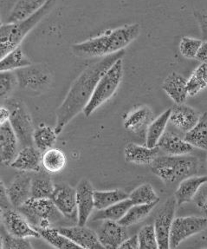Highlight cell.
<instances>
[{
    "label": "cell",
    "mask_w": 207,
    "mask_h": 249,
    "mask_svg": "<svg viewBox=\"0 0 207 249\" xmlns=\"http://www.w3.org/2000/svg\"><path fill=\"white\" fill-rule=\"evenodd\" d=\"M207 229L206 216L175 217L170 233V249H176L182 241Z\"/></svg>",
    "instance_id": "8"
},
{
    "label": "cell",
    "mask_w": 207,
    "mask_h": 249,
    "mask_svg": "<svg viewBox=\"0 0 207 249\" xmlns=\"http://www.w3.org/2000/svg\"><path fill=\"white\" fill-rule=\"evenodd\" d=\"M177 201L175 197H169L160 207L155 219V229L159 249H170V233L172 221L175 218Z\"/></svg>",
    "instance_id": "9"
},
{
    "label": "cell",
    "mask_w": 207,
    "mask_h": 249,
    "mask_svg": "<svg viewBox=\"0 0 207 249\" xmlns=\"http://www.w3.org/2000/svg\"><path fill=\"white\" fill-rule=\"evenodd\" d=\"M1 249H32L33 246L27 238H20L9 233L1 224Z\"/></svg>",
    "instance_id": "37"
},
{
    "label": "cell",
    "mask_w": 207,
    "mask_h": 249,
    "mask_svg": "<svg viewBox=\"0 0 207 249\" xmlns=\"http://www.w3.org/2000/svg\"></svg>",
    "instance_id": "47"
},
{
    "label": "cell",
    "mask_w": 207,
    "mask_h": 249,
    "mask_svg": "<svg viewBox=\"0 0 207 249\" xmlns=\"http://www.w3.org/2000/svg\"><path fill=\"white\" fill-rule=\"evenodd\" d=\"M17 209L36 229H51L52 223L59 221L63 215L52 199L30 198Z\"/></svg>",
    "instance_id": "5"
},
{
    "label": "cell",
    "mask_w": 207,
    "mask_h": 249,
    "mask_svg": "<svg viewBox=\"0 0 207 249\" xmlns=\"http://www.w3.org/2000/svg\"><path fill=\"white\" fill-rule=\"evenodd\" d=\"M159 147L155 146L154 148H149L147 145L128 143L124 148V157L125 160L129 163L136 165H151L155 160L159 152Z\"/></svg>",
    "instance_id": "20"
},
{
    "label": "cell",
    "mask_w": 207,
    "mask_h": 249,
    "mask_svg": "<svg viewBox=\"0 0 207 249\" xmlns=\"http://www.w3.org/2000/svg\"><path fill=\"white\" fill-rule=\"evenodd\" d=\"M56 134L55 129L50 127L48 125L41 124L33 133V143L36 149H39L41 152L53 148L56 141Z\"/></svg>",
    "instance_id": "31"
},
{
    "label": "cell",
    "mask_w": 207,
    "mask_h": 249,
    "mask_svg": "<svg viewBox=\"0 0 207 249\" xmlns=\"http://www.w3.org/2000/svg\"><path fill=\"white\" fill-rule=\"evenodd\" d=\"M47 0H18L7 18L8 24H17L28 19L39 10Z\"/></svg>",
    "instance_id": "23"
},
{
    "label": "cell",
    "mask_w": 207,
    "mask_h": 249,
    "mask_svg": "<svg viewBox=\"0 0 207 249\" xmlns=\"http://www.w3.org/2000/svg\"><path fill=\"white\" fill-rule=\"evenodd\" d=\"M76 205H77V225L86 226L95 208L94 189L91 182L82 179L76 186Z\"/></svg>",
    "instance_id": "12"
},
{
    "label": "cell",
    "mask_w": 207,
    "mask_h": 249,
    "mask_svg": "<svg viewBox=\"0 0 207 249\" xmlns=\"http://www.w3.org/2000/svg\"><path fill=\"white\" fill-rule=\"evenodd\" d=\"M43 153L36 147L26 146L21 148L15 160L10 165L22 172H40L42 170Z\"/></svg>",
    "instance_id": "17"
},
{
    "label": "cell",
    "mask_w": 207,
    "mask_h": 249,
    "mask_svg": "<svg viewBox=\"0 0 207 249\" xmlns=\"http://www.w3.org/2000/svg\"><path fill=\"white\" fill-rule=\"evenodd\" d=\"M2 225L9 233L20 238H40L41 234L17 209H10L1 212Z\"/></svg>",
    "instance_id": "10"
},
{
    "label": "cell",
    "mask_w": 207,
    "mask_h": 249,
    "mask_svg": "<svg viewBox=\"0 0 207 249\" xmlns=\"http://www.w3.org/2000/svg\"><path fill=\"white\" fill-rule=\"evenodd\" d=\"M123 77L122 57L116 61L101 77L90 100L84 108V116L89 117L97 108L109 100L116 92Z\"/></svg>",
    "instance_id": "4"
},
{
    "label": "cell",
    "mask_w": 207,
    "mask_h": 249,
    "mask_svg": "<svg viewBox=\"0 0 207 249\" xmlns=\"http://www.w3.org/2000/svg\"><path fill=\"white\" fill-rule=\"evenodd\" d=\"M42 164L47 173H60L67 165V157L63 150L52 148L43 153Z\"/></svg>",
    "instance_id": "26"
},
{
    "label": "cell",
    "mask_w": 207,
    "mask_h": 249,
    "mask_svg": "<svg viewBox=\"0 0 207 249\" xmlns=\"http://www.w3.org/2000/svg\"><path fill=\"white\" fill-rule=\"evenodd\" d=\"M202 42L203 41L194 37L183 36L179 42V53L185 58H188V59L196 58Z\"/></svg>",
    "instance_id": "40"
},
{
    "label": "cell",
    "mask_w": 207,
    "mask_h": 249,
    "mask_svg": "<svg viewBox=\"0 0 207 249\" xmlns=\"http://www.w3.org/2000/svg\"><path fill=\"white\" fill-rule=\"evenodd\" d=\"M41 237L49 242L54 248L58 249H81L79 246L76 245L73 241H70L63 233L59 232L58 229H37Z\"/></svg>",
    "instance_id": "35"
},
{
    "label": "cell",
    "mask_w": 207,
    "mask_h": 249,
    "mask_svg": "<svg viewBox=\"0 0 207 249\" xmlns=\"http://www.w3.org/2000/svg\"><path fill=\"white\" fill-rule=\"evenodd\" d=\"M119 249H139L138 235H133L132 237L127 238L120 246Z\"/></svg>",
    "instance_id": "44"
},
{
    "label": "cell",
    "mask_w": 207,
    "mask_h": 249,
    "mask_svg": "<svg viewBox=\"0 0 207 249\" xmlns=\"http://www.w3.org/2000/svg\"><path fill=\"white\" fill-rule=\"evenodd\" d=\"M162 89L176 105H182L189 97L188 79L174 71L169 73L163 81Z\"/></svg>",
    "instance_id": "19"
},
{
    "label": "cell",
    "mask_w": 207,
    "mask_h": 249,
    "mask_svg": "<svg viewBox=\"0 0 207 249\" xmlns=\"http://www.w3.org/2000/svg\"><path fill=\"white\" fill-rule=\"evenodd\" d=\"M133 205L134 204L129 198L123 201H119L116 204L108 207L107 209L98 210L99 212L95 215L93 221L110 220V221H119Z\"/></svg>",
    "instance_id": "32"
},
{
    "label": "cell",
    "mask_w": 207,
    "mask_h": 249,
    "mask_svg": "<svg viewBox=\"0 0 207 249\" xmlns=\"http://www.w3.org/2000/svg\"><path fill=\"white\" fill-rule=\"evenodd\" d=\"M20 88L41 91L48 88L52 84V73L50 69L43 64L32 65L15 71Z\"/></svg>",
    "instance_id": "7"
},
{
    "label": "cell",
    "mask_w": 207,
    "mask_h": 249,
    "mask_svg": "<svg viewBox=\"0 0 207 249\" xmlns=\"http://www.w3.org/2000/svg\"><path fill=\"white\" fill-rule=\"evenodd\" d=\"M196 59L200 63L207 64V39L203 41L200 45L198 54L196 56Z\"/></svg>",
    "instance_id": "45"
},
{
    "label": "cell",
    "mask_w": 207,
    "mask_h": 249,
    "mask_svg": "<svg viewBox=\"0 0 207 249\" xmlns=\"http://www.w3.org/2000/svg\"><path fill=\"white\" fill-rule=\"evenodd\" d=\"M18 85L16 73L12 71H1L0 73V96L2 102L11 97L13 90Z\"/></svg>",
    "instance_id": "39"
},
{
    "label": "cell",
    "mask_w": 207,
    "mask_h": 249,
    "mask_svg": "<svg viewBox=\"0 0 207 249\" xmlns=\"http://www.w3.org/2000/svg\"><path fill=\"white\" fill-rule=\"evenodd\" d=\"M193 201L207 218V183L199 189V192L193 198Z\"/></svg>",
    "instance_id": "41"
},
{
    "label": "cell",
    "mask_w": 207,
    "mask_h": 249,
    "mask_svg": "<svg viewBox=\"0 0 207 249\" xmlns=\"http://www.w3.org/2000/svg\"><path fill=\"white\" fill-rule=\"evenodd\" d=\"M123 56L124 50L119 53L104 56L103 59L85 69L73 82L64 102L56 109L55 130L57 135L63 132L65 126L68 125L74 117L84 111L101 77L114 63Z\"/></svg>",
    "instance_id": "1"
},
{
    "label": "cell",
    "mask_w": 207,
    "mask_h": 249,
    "mask_svg": "<svg viewBox=\"0 0 207 249\" xmlns=\"http://www.w3.org/2000/svg\"><path fill=\"white\" fill-rule=\"evenodd\" d=\"M51 199L63 216L77 220L76 189L66 183H57Z\"/></svg>",
    "instance_id": "11"
},
{
    "label": "cell",
    "mask_w": 207,
    "mask_h": 249,
    "mask_svg": "<svg viewBox=\"0 0 207 249\" xmlns=\"http://www.w3.org/2000/svg\"><path fill=\"white\" fill-rule=\"evenodd\" d=\"M207 87V64L201 63L188 79L189 97H195Z\"/></svg>",
    "instance_id": "34"
},
{
    "label": "cell",
    "mask_w": 207,
    "mask_h": 249,
    "mask_svg": "<svg viewBox=\"0 0 207 249\" xmlns=\"http://www.w3.org/2000/svg\"><path fill=\"white\" fill-rule=\"evenodd\" d=\"M129 198V195L121 189L114 190H95L94 199H95V208L97 210L107 209L110 206L116 204L119 201H123Z\"/></svg>",
    "instance_id": "30"
},
{
    "label": "cell",
    "mask_w": 207,
    "mask_h": 249,
    "mask_svg": "<svg viewBox=\"0 0 207 249\" xmlns=\"http://www.w3.org/2000/svg\"><path fill=\"white\" fill-rule=\"evenodd\" d=\"M129 199L134 205L149 204L154 202H159V197L156 194L153 186L149 183H144L129 194Z\"/></svg>",
    "instance_id": "36"
},
{
    "label": "cell",
    "mask_w": 207,
    "mask_h": 249,
    "mask_svg": "<svg viewBox=\"0 0 207 249\" xmlns=\"http://www.w3.org/2000/svg\"><path fill=\"white\" fill-rule=\"evenodd\" d=\"M201 114L189 105H176L171 108L170 122L177 129L183 132L191 130L199 122Z\"/></svg>",
    "instance_id": "18"
},
{
    "label": "cell",
    "mask_w": 207,
    "mask_h": 249,
    "mask_svg": "<svg viewBox=\"0 0 207 249\" xmlns=\"http://www.w3.org/2000/svg\"><path fill=\"white\" fill-rule=\"evenodd\" d=\"M185 140L194 148L207 151V113L201 115L197 124L186 133Z\"/></svg>",
    "instance_id": "27"
},
{
    "label": "cell",
    "mask_w": 207,
    "mask_h": 249,
    "mask_svg": "<svg viewBox=\"0 0 207 249\" xmlns=\"http://www.w3.org/2000/svg\"><path fill=\"white\" fill-rule=\"evenodd\" d=\"M32 65L28 56L24 54L20 46L14 49L6 56L0 60V71H14L17 70L24 68Z\"/></svg>",
    "instance_id": "29"
},
{
    "label": "cell",
    "mask_w": 207,
    "mask_h": 249,
    "mask_svg": "<svg viewBox=\"0 0 207 249\" xmlns=\"http://www.w3.org/2000/svg\"><path fill=\"white\" fill-rule=\"evenodd\" d=\"M157 146L168 156L190 155L195 149L192 145L186 141L185 138L183 139L171 131L164 133Z\"/></svg>",
    "instance_id": "21"
},
{
    "label": "cell",
    "mask_w": 207,
    "mask_h": 249,
    "mask_svg": "<svg viewBox=\"0 0 207 249\" xmlns=\"http://www.w3.org/2000/svg\"><path fill=\"white\" fill-rule=\"evenodd\" d=\"M139 249H159V244L154 225L142 227L138 233Z\"/></svg>",
    "instance_id": "38"
},
{
    "label": "cell",
    "mask_w": 207,
    "mask_h": 249,
    "mask_svg": "<svg viewBox=\"0 0 207 249\" xmlns=\"http://www.w3.org/2000/svg\"><path fill=\"white\" fill-rule=\"evenodd\" d=\"M11 117V111L6 106L2 105L0 108V124H3L4 123L8 122Z\"/></svg>",
    "instance_id": "46"
},
{
    "label": "cell",
    "mask_w": 207,
    "mask_h": 249,
    "mask_svg": "<svg viewBox=\"0 0 207 249\" xmlns=\"http://www.w3.org/2000/svg\"><path fill=\"white\" fill-rule=\"evenodd\" d=\"M56 184H54L52 177L47 174H38L32 178L31 198L51 199Z\"/></svg>",
    "instance_id": "28"
},
{
    "label": "cell",
    "mask_w": 207,
    "mask_h": 249,
    "mask_svg": "<svg viewBox=\"0 0 207 249\" xmlns=\"http://www.w3.org/2000/svg\"><path fill=\"white\" fill-rule=\"evenodd\" d=\"M32 177L29 174L17 175L6 188L9 199L14 209H18L31 198Z\"/></svg>",
    "instance_id": "16"
},
{
    "label": "cell",
    "mask_w": 207,
    "mask_h": 249,
    "mask_svg": "<svg viewBox=\"0 0 207 249\" xmlns=\"http://www.w3.org/2000/svg\"><path fill=\"white\" fill-rule=\"evenodd\" d=\"M96 233L105 249H119L120 246L128 238L126 227L121 225L118 221L110 220L104 221Z\"/></svg>",
    "instance_id": "13"
},
{
    "label": "cell",
    "mask_w": 207,
    "mask_h": 249,
    "mask_svg": "<svg viewBox=\"0 0 207 249\" xmlns=\"http://www.w3.org/2000/svg\"><path fill=\"white\" fill-rule=\"evenodd\" d=\"M154 120V113L148 106H140L132 110L124 121V127L134 133H139L148 129Z\"/></svg>",
    "instance_id": "24"
},
{
    "label": "cell",
    "mask_w": 207,
    "mask_h": 249,
    "mask_svg": "<svg viewBox=\"0 0 207 249\" xmlns=\"http://www.w3.org/2000/svg\"><path fill=\"white\" fill-rule=\"evenodd\" d=\"M194 17L198 21L205 40L207 39V11H195Z\"/></svg>",
    "instance_id": "42"
},
{
    "label": "cell",
    "mask_w": 207,
    "mask_h": 249,
    "mask_svg": "<svg viewBox=\"0 0 207 249\" xmlns=\"http://www.w3.org/2000/svg\"><path fill=\"white\" fill-rule=\"evenodd\" d=\"M1 212H3L4 210L12 209L13 208L9 199L8 195L6 192V188L4 187L3 181H1Z\"/></svg>",
    "instance_id": "43"
},
{
    "label": "cell",
    "mask_w": 207,
    "mask_h": 249,
    "mask_svg": "<svg viewBox=\"0 0 207 249\" xmlns=\"http://www.w3.org/2000/svg\"><path fill=\"white\" fill-rule=\"evenodd\" d=\"M19 140L12 129L10 122L0 124V156L1 162L11 165L19 152Z\"/></svg>",
    "instance_id": "14"
},
{
    "label": "cell",
    "mask_w": 207,
    "mask_h": 249,
    "mask_svg": "<svg viewBox=\"0 0 207 249\" xmlns=\"http://www.w3.org/2000/svg\"><path fill=\"white\" fill-rule=\"evenodd\" d=\"M59 232L70 241L84 249H104L101 244L97 233L85 226H74L60 228Z\"/></svg>",
    "instance_id": "15"
},
{
    "label": "cell",
    "mask_w": 207,
    "mask_h": 249,
    "mask_svg": "<svg viewBox=\"0 0 207 249\" xmlns=\"http://www.w3.org/2000/svg\"><path fill=\"white\" fill-rule=\"evenodd\" d=\"M11 111L10 124L16 133L21 147L32 146L33 143V121L24 102L17 98H8L2 102Z\"/></svg>",
    "instance_id": "6"
},
{
    "label": "cell",
    "mask_w": 207,
    "mask_h": 249,
    "mask_svg": "<svg viewBox=\"0 0 207 249\" xmlns=\"http://www.w3.org/2000/svg\"><path fill=\"white\" fill-rule=\"evenodd\" d=\"M140 25L138 23L125 24L82 43L73 44L72 53L82 58L107 56L123 51L139 36Z\"/></svg>",
    "instance_id": "2"
},
{
    "label": "cell",
    "mask_w": 207,
    "mask_h": 249,
    "mask_svg": "<svg viewBox=\"0 0 207 249\" xmlns=\"http://www.w3.org/2000/svg\"><path fill=\"white\" fill-rule=\"evenodd\" d=\"M158 204V202L149 203V204H140V205H133L128 209V212L118 222L121 225L126 228L139 223V221L144 220L148 214L151 213L152 210Z\"/></svg>",
    "instance_id": "33"
},
{
    "label": "cell",
    "mask_w": 207,
    "mask_h": 249,
    "mask_svg": "<svg viewBox=\"0 0 207 249\" xmlns=\"http://www.w3.org/2000/svg\"><path fill=\"white\" fill-rule=\"evenodd\" d=\"M153 173L167 184H174L198 175V158L190 155L157 157L151 164Z\"/></svg>",
    "instance_id": "3"
},
{
    "label": "cell",
    "mask_w": 207,
    "mask_h": 249,
    "mask_svg": "<svg viewBox=\"0 0 207 249\" xmlns=\"http://www.w3.org/2000/svg\"><path fill=\"white\" fill-rule=\"evenodd\" d=\"M171 108H168L161 113L159 117L152 121L151 124L148 125L146 136V145L149 148H154L158 144L159 139L166 132V128L168 122L170 121Z\"/></svg>",
    "instance_id": "25"
},
{
    "label": "cell",
    "mask_w": 207,
    "mask_h": 249,
    "mask_svg": "<svg viewBox=\"0 0 207 249\" xmlns=\"http://www.w3.org/2000/svg\"><path fill=\"white\" fill-rule=\"evenodd\" d=\"M207 183V176H192L179 182L174 193L177 205L182 206L189 201H193L199 189Z\"/></svg>",
    "instance_id": "22"
}]
</instances>
